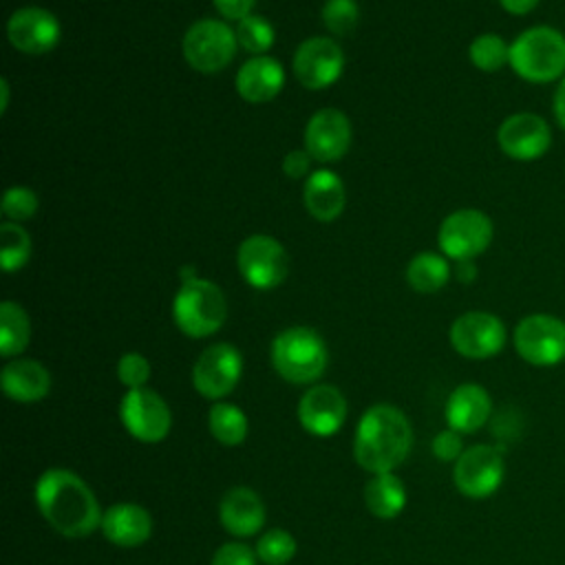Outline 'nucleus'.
<instances>
[{"label":"nucleus","mask_w":565,"mask_h":565,"mask_svg":"<svg viewBox=\"0 0 565 565\" xmlns=\"http://www.w3.org/2000/svg\"><path fill=\"white\" fill-rule=\"evenodd\" d=\"M360 11L355 0H327L322 7V22L335 35H349L358 24Z\"/></svg>","instance_id":"473e14b6"},{"label":"nucleus","mask_w":565,"mask_h":565,"mask_svg":"<svg viewBox=\"0 0 565 565\" xmlns=\"http://www.w3.org/2000/svg\"><path fill=\"white\" fill-rule=\"evenodd\" d=\"M119 419L130 437L141 444H159L172 428V413L166 399L152 388H130L119 402Z\"/></svg>","instance_id":"1a4fd4ad"},{"label":"nucleus","mask_w":565,"mask_h":565,"mask_svg":"<svg viewBox=\"0 0 565 565\" xmlns=\"http://www.w3.org/2000/svg\"><path fill=\"white\" fill-rule=\"evenodd\" d=\"M512 71L532 84H547L565 73V35L541 24L525 29L510 44Z\"/></svg>","instance_id":"20e7f679"},{"label":"nucleus","mask_w":565,"mask_h":565,"mask_svg":"<svg viewBox=\"0 0 565 565\" xmlns=\"http://www.w3.org/2000/svg\"><path fill=\"white\" fill-rule=\"evenodd\" d=\"M236 263L243 280L254 289L278 287L285 280L289 267L285 247L267 234L247 236L238 247Z\"/></svg>","instance_id":"f8f14e48"},{"label":"nucleus","mask_w":565,"mask_h":565,"mask_svg":"<svg viewBox=\"0 0 565 565\" xmlns=\"http://www.w3.org/2000/svg\"><path fill=\"white\" fill-rule=\"evenodd\" d=\"M554 115H556L561 128L565 130V77L561 79V84L556 88V95H554Z\"/></svg>","instance_id":"a19ab883"},{"label":"nucleus","mask_w":565,"mask_h":565,"mask_svg":"<svg viewBox=\"0 0 565 565\" xmlns=\"http://www.w3.org/2000/svg\"><path fill=\"white\" fill-rule=\"evenodd\" d=\"M311 154L307 150H291L285 154L282 159V172L289 177V179H300L309 172L311 168Z\"/></svg>","instance_id":"4c0bfd02"},{"label":"nucleus","mask_w":565,"mask_h":565,"mask_svg":"<svg viewBox=\"0 0 565 565\" xmlns=\"http://www.w3.org/2000/svg\"><path fill=\"white\" fill-rule=\"evenodd\" d=\"M172 320L188 338H207L227 320L225 294L205 278L181 282L172 300Z\"/></svg>","instance_id":"39448f33"},{"label":"nucleus","mask_w":565,"mask_h":565,"mask_svg":"<svg viewBox=\"0 0 565 565\" xmlns=\"http://www.w3.org/2000/svg\"><path fill=\"white\" fill-rule=\"evenodd\" d=\"M499 4L512 15H525L539 4V0H499Z\"/></svg>","instance_id":"ea45409f"},{"label":"nucleus","mask_w":565,"mask_h":565,"mask_svg":"<svg viewBox=\"0 0 565 565\" xmlns=\"http://www.w3.org/2000/svg\"><path fill=\"white\" fill-rule=\"evenodd\" d=\"M0 386L9 399L20 404H33L49 395L51 373L38 360L18 358L2 366Z\"/></svg>","instance_id":"4be33fe9"},{"label":"nucleus","mask_w":565,"mask_h":565,"mask_svg":"<svg viewBox=\"0 0 565 565\" xmlns=\"http://www.w3.org/2000/svg\"><path fill=\"white\" fill-rule=\"evenodd\" d=\"M505 477V461L499 446L477 444L466 448L452 466V483L468 499L492 497Z\"/></svg>","instance_id":"0eeeda50"},{"label":"nucleus","mask_w":565,"mask_h":565,"mask_svg":"<svg viewBox=\"0 0 565 565\" xmlns=\"http://www.w3.org/2000/svg\"><path fill=\"white\" fill-rule=\"evenodd\" d=\"M351 146V121L338 108H320L305 128V150L322 163L338 161Z\"/></svg>","instance_id":"a211bd4d"},{"label":"nucleus","mask_w":565,"mask_h":565,"mask_svg":"<svg viewBox=\"0 0 565 565\" xmlns=\"http://www.w3.org/2000/svg\"><path fill=\"white\" fill-rule=\"evenodd\" d=\"M0 207H2V214H4L9 221H13V223L26 221V218H31V216L35 214V210H38V196H35L33 190H29V188H24V185H13V188H9V190L4 192Z\"/></svg>","instance_id":"72a5a7b5"},{"label":"nucleus","mask_w":565,"mask_h":565,"mask_svg":"<svg viewBox=\"0 0 565 565\" xmlns=\"http://www.w3.org/2000/svg\"><path fill=\"white\" fill-rule=\"evenodd\" d=\"M514 349L532 366L565 360V322L550 313H530L514 327Z\"/></svg>","instance_id":"6e6552de"},{"label":"nucleus","mask_w":565,"mask_h":565,"mask_svg":"<svg viewBox=\"0 0 565 565\" xmlns=\"http://www.w3.org/2000/svg\"><path fill=\"white\" fill-rule=\"evenodd\" d=\"M296 415L309 435L329 437L347 419V399L333 384H311L298 399Z\"/></svg>","instance_id":"dca6fc26"},{"label":"nucleus","mask_w":565,"mask_h":565,"mask_svg":"<svg viewBox=\"0 0 565 565\" xmlns=\"http://www.w3.org/2000/svg\"><path fill=\"white\" fill-rule=\"evenodd\" d=\"M497 143L510 159L534 161L550 150L552 130L536 113H514L499 126Z\"/></svg>","instance_id":"2eb2a0df"},{"label":"nucleus","mask_w":565,"mask_h":565,"mask_svg":"<svg viewBox=\"0 0 565 565\" xmlns=\"http://www.w3.org/2000/svg\"><path fill=\"white\" fill-rule=\"evenodd\" d=\"M450 278L448 260L437 252H419L406 265V282L417 294H435Z\"/></svg>","instance_id":"a878e982"},{"label":"nucleus","mask_w":565,"mask_h":565,"mask_svg":"<svg viewBox=\"0 0 565 565\" xmlns=\"http://www.w3.org/2000/svg\"><path fill=\"white\" fill-rule=\"evenodd\" d=\"M285 86V71L276 57L256 55L236 73V90L245 102L263 104L274 99Z\"/></svg>","instance_id":"5701e85b"},{"label":"nucleus","mask_w":565,"mask_h":565,"mask_svg":"<svg viewBox=\"0 0 565 565\" xmlns=\"http://www.w3.org/2000/svg\"><path fill=\"white\" fill-rule=\"evenodd\" d=\"M256 563H258L256 550H252V547H247L245 543H238V541L223 543L212 554V561H210V565H256Z\"/></svg>","instance_id":"c9c22d12"},{"label":"nucleus","mask_w":565,"mask_h":565,"mask_svg":"<svg viewBox=\"0 0 565 565\" xmlns=\"http://www.w3.org/2000/svg\"><path fill=\"white\" fill-rule=\"evenodd\" d=\"M102 534L117 547H137L152 534V516L143 505L115 503L104 510Z\"/></svg>","instance_id":"412c9836"},{"label":"nucleus","mask_w":565,"mask_h":565,"mask_svg":"<svg viewBox=\"0 0 565 565\" xmlns=\"http://www.w3.org/2000/svg\"><path fill=\"white\" fill-rule=\"evenodd\" d=\"M344 68V53L335 40L324 35L307 38L294 53V75L311 90H320L338 82Z\"/></svg>","instance_id":"4468645a"},{"label":"nucleus","mask_w":565,"mask_h":565,"mask_svg":"<svg viewBox=\"0 0 565 565\" xmlns=\"http://www.w3.org/2000/svg\"><path fill=\"white\" fill-rule=\"evenodd\" d=\"M470 62L486 73H494L510 64V44L497 33H481L470 42Z\"/></svg>","instance_id":"c85d7f7f"},{"label":"nucleus","mask_w":565,"mask_h":565,"mask_svg":"<svg viewBox=\"0 0 565 565\" xmlns=\"http://www.w3.org/2000/svg\"><path fill=\"white\" fill-rule=\"evenodd\" d=\"M492 415V399L490 393L475 382H466L459 384L446 402V424L448 428L461 433V435H470L477 433L479 428H483L488 424Z\"/></svg>","instance_id":"aec40b11"},{"label":"nucleus","mask_w":565,"mask_h":565,"mask_svg":"<svg viewBox=\"0 0 565 565\" xmlns=\"http://www.w3.org/2000/svg\"><path fill=\"white\" fill-rule=\"evenodd\" d=\"M243 373V355L230 342H216L201 351L192 366V384L205 399H223L230 395Z\"/></svg>","instance_id":"9b49d317"},{"label":"nucleus","mask_w":565,"mask_h":565,"mask_svg":"<svg viewBox=\"0 0 565 565\" xmlns=\"http://www.w3.org/2000/svg\"><path fill=\"white\" fill-rule=\"evenodd\" d=\"M307 212L322 223L335 221L344 210L342 179L331 170H316L309 174L302 190Z\"/></svg>","instance_id":"b1692460"},{"label":"nucleus","mask_w":565,"mask_h":565,"mask_svg":"<svg viewBox=\"0 0 565 565\" xmlns=\"http://www.w3.org/2000/svg\"><path fill=\"white\" fill-rule=\"evenodd\" d=\"M452 349L470 360H486L505 347V324L488 311H466L450 324Z\"/></svg>","instance_id":"ddd939ff"},{"label":"nucleus","mask_w":565,"mask_h":565,"mask_svg":"<svg viewBox=\"0 0 565 565\" xmlns=\"http://www.w3.org/2000/svg\"><path fill=\"white\" fill-rule=\"evenodd\" d=\"M271 364L289 384H316L329 364V351L313 329L289 327L271 342Z\"/></svg>","instance_id":"7ed1b4c3"},{"label":"nucleus","mask_w":565,"mask_h":565,"mask_svg":"<svg viewBox=\"0 0 565 565\" xmlns=\"http://www.w3.org/2000/svg\"><path fill=\"white\" fill-rule=\"evenodd\" d=\"M459 280H463V282H470L472 278H475V274H477V267L472 265V260H459Z\"/></svg>","instance_id":"79ce46f5"},{"label":"nucleus","mask_w":565,"mask_h":565,"mask_svg":"<svg viewBox=\"0 0 565 565\" xmlns=\"http://www.w3.org/2000/svg\"><path fill=\"white\" fill-rule=\"evenodd\" d=\"M492 221L481 210H457L448 214L437 234L439 249L452 260H472L492 243Z\"/></svg>","instance_id":"9d476101"},{"label":"nucleus","mask_w":565,"mask_h":565,"mask_svg":"<svg viewBox=\"0 0 565 565\" xmlns=\"http://www.w3.org/2000/svg\"><path fill=\"white\" fill-rule=\"evenodd\" d=\"M31 340V320L26 311L13 302L4 300L0 305V353L4 358L20 355Z\"/></svg>","instance_id":"cd10ccee"},{"label":"nucleus","mask_w":565,"mask_h":565,"mask_svg":"<svg viewBox=\"0 0 565 565\" xmlns=\"http://www.w3.org/2000/svg\"><path fill=\"white\" fill-rule=\"evenodd\" d=\"M413 448V428L408 417L393 404L366 408L353 435V457L371 475L393 472Z\"/></svg>","instance_id":"f03ea898"},{"label":"nucleus","mask_w":565,"mask_h":565,"mask_svg":"<svg viewBox=\"0 0 565 565\" xmlns=\"http://www.w3.org/2000/svg\"><path fill=\"white\" fill-rule=\"evenodd\" d=\"M35 503L44 521L66 539H84L102 527L104 510L88 483L73 470H44L35 481Z\"/></svg>","instance_id":"f257e3e1"},{"label":"nucleus","mask_w":565,"mask_h":565,"mask_svg":"<svg viewBox=\"0 0 565 565\" xmlns=\"http://www.w3.org/2000/svg\"><path fill=\"white\" fill-rule=\"evenodd\" d=\"M212 2L225 20H236V22L252 15V9L256 4V0H212Z\"/></svg>","instance_id":"58836bf2"},{"label":"nucleus","mask_w":565,"mask_h":565,"mask_svg":"<svg viewBox=\"0 0 565 565\" xmlns=\"http://www.w3.org/2000/svg\"><path fill=\"white\" fill-rule=\"evenodd\" d=\"M433 455L439 459V461H457L459 455L466 450L463 448V441H461V433L452 430V428H446V430H439L435 437H433Z\"/></svg>","instance_id":"e433bc0d"},{"label":"nucleus","mask_w":565,"mask_h":565,"mask_svg":"<svg viewBox=\"0 0 565 565\" xmlns=\"http://www.w3.org/2000/svg\"><path fill=\"white\" fill-rule=\"evenodd\" d=\"M0 90H2V97H0V110L4 113V110H7V106H9V82H7V77H2V79H0Z\"/></svg>","instance_id":"37998d69"},{"label":"nucleus","mask_w":565,"mask_h":565,"mask_svg":"<svg viewBox=\"0 0 565 565\" xmlns=\"http://www.w3.org/2000/svg\"><path fill=\"white\" fill-rule=\"evenodd\" d=\"M236 40L238 44L254 55H265L276 40L274 26L263 15H247L236 24Z\"/></svg>","instance_id":"2f4dec72"},{"label":"nucleus","mask_w":565,"mask_h":565,"mask_svg":"<svg viewBox=\"0 0 565 565\" xmlns=\"http://www.w3.org/2000/svg\"><path fill=\"white\" fill-rule=\"evenodd\" d=\"M267 510L260 494L247 486L230 488L218 503V521L223 530L236 539H249L265 525Z\"/></svg>","instance_id":"6ab92c4d"},{"label":"nucleus","mask_w":565,"mask_h":565,"mask_svg":"<svg viewBox=\"0 0 565 565\" xmlns=\"http://www.w3.org/2000/svg\"><path fill=\"white\" fill-rule=\"evenodd\" d=\"M207 428L221 446H241L249 433V422L236 404L216 402L207 411Z\"/></svg>","instance_id":"bb28decb"},{"label":"nucleus","mask_w":565,"mask_h":565,"mask_svg":"<svg viewBox=\"0 0 565 565\" xmlns=\"http://www.w3.org/2000/svg\"><path fill=\"white\" fill-rule=\"evenodd\" d=\"M364 505L377 519H395L406 505L404 481L393 472L373 475L364 483Z\"/></svg>","instance_id":"393cba45"},{"label":"nucleus","mask_w":565,"mask_h":565,"mask_svg":"<svg viewBox=\"0 0 565 565\" xmlns=\"http://www.w3.org/2000/svg\"><path fill=\"white\" fill-rule=\"evenodd\" d=\"M62 35L57 18L42 7H22L7 22L9 42L29 55H42L57 46Z\"/></svg>","instance_id":"f3484780"},{"label":"nucleus","mask_w":565,"mask_h":565,"mask_svg":"<svg viewBox=\"0 0 565 565\" xmlns=\"http://www.w3.org/2000/svg\"><path fill=\"white\" fill-rule=\"evenodd\" d=\"M254 550L258 561L265 565H287L296 556L298 543L287 530L274 527L258 536V543Z\"/></svg>","instance_id":"7c9ffc66"},{"label":"nucleus","mask_w":565,"mask_h":565,"mask_svg":"<svg viewBox=\"0 0 565 565\" xmlns=\"http://www.w3.org/2000/svg\"><path fill=\"white\" fill-rule=\"evenodd\" d=\"M150 377V362L141 353H124L117 362V380L130 388H143Z\"/></svg>","instance_id":"f704fd0d"},{"label":"nucleus","mask_w":565,"mask_h":565,"mask_svg":"<svg viewBox=\"0 0 565 565\" xmlns=\"http://www.w3.org/2000/svg\"><path fill=\"white\" fill-rule=\"evenodd\" d=\"M236 31L223 20L203 18L183 35V57L199 73H218L236 55Z\"/></svg>","instance_id":"423d86ee"},{"label":"nucleus","mask_w":565,"mask_h":565,"mask_svg":"<svg viewBox=\"0 0 565 565\" xmlns=\"http://www.w3.org/2000/svg\"><path fill=\"white\" fill-rule=\"evenodd\" d=\"M31 256V238L29 232L13 223L4 221L0 225V263L4 271H15L22 265H26Z\"/></svg>","instance_id":"c756f323"}]
</instances>
